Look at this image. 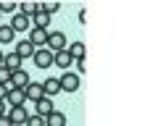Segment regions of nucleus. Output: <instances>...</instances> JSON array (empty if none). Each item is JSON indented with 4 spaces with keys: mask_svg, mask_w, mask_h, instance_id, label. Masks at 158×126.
<instances>
[{
    "mask_svg": "<svg viewBox=\"0 0 158 126\" xmlns=\"http://www.w3.org/2000/svg\"><path fill=\"white\" fill-rule=\"evenodd\" d=\"M58 81H61V92H71L74 95L79 89V74H74V71H66Z\"/></svg>",
    "mask_w": 158,
    "mask_h": 126,
    "instance_id": "nucleus-3",
    "label": "nucleus"
},
{
    "mask_svg": "<svg viewBox=\"0 0 158 126\" xmlns=\"http://www.w3.org/2000/svg\"><path fill=\"white\" fill-rule=\"evenodd\" d=\"M0 16H3V13H0Z\"/></svg>",
    "mask_w": 158,
    "mask_h": 126,
    "instance_id": "nucleus-27",
    "label": "nucleus"
},
{
    "mask_svg": "<svg viewBox=\"0 0 158 126\" xmlns=\"http://www.w3.org/2000/svg\"><path fill=\"white\" fill-rule=\"evenodd\" d=\"M0 66H3V53H0Z\"/></svg>",
    "mask_w": 158,
    "mask_h": 126,
    "instance_id": "nucleus-26",
    "label": "nucleus"
},
{
    "mask_svg": "<svg viewBox=\"0 0 158 126\" xmlns=\"http://www.w3.org/2000/svg\"><path fill=\"white\" fill-rule=\"evenodd\" d=\"M8 26L13 29V32H29L32 29V18H27V16H21V13H13V18H11V24Z\"/></svg>",
    "mask_w": 158,
    "mask_h": 126,
    "instance_id": "nucleus-6",
    "label": "nucleus"
},
{
    "mask_svg": "<svg viewBox=\"0 0 158 126\" xmlns=\"http://www.w3.org/2000/svg\"><path fill=\"white\" fill-rule=\"evenodd\" d=\"M45 126H66V116H63L61 110H53L45 118Z\"/></svg>",
    "mask_w": 158,
    "mask_h": 126,
    "instance_id": "nucleus-18",
    "label": "nucleus"
},
{
    "mask_svg": "<svg viewBox=\"0 0 158 126\" xmlns=\"http://www.w3.org/2000/svg\"><path fill=\"white\" fill-rule=\"evenodd\" d=\"M16 8H19V3H11V0L0 3V13H16Z\"/></svg>",
    "mask_w": 158,
    "mask_h": 126,
    "instance_id": "nucleus-19",
    "label": "nucleus"
},
{
    "mask_svg": "<svg viewBox=\"0 0 158 126\" xmlns=\"http://www.w3.org/2000/svg\"><path fill=\"white\" fill-rule=\"evenodd\" d=\"M29 81H32V79H29V74L24 69H19V71H13V74H11V81H8V84H11L13 89H24Z\"/></svg>",
    "mask_w": 158,
    "mask_h": 126,
    "instance_id": "nucleus-9",
    "label": "nucleus"
},
{
    "mask_svg": "<svg viewBox=\"0 0 158 126\" xmlns=\"http://www.w3.org/2000/svg\"><path fill=\"white\" fill-rule=\"evenodd\" d=\"M13 40H16V32L8 24H0V42L3 45H13Z\"/></svg>",
    "mask_w": 158,
    "mask_h": 126,
    "instance_id": "nucleus-15",
    "label": "nucleus"
},
{
    "mask_svg": "<svg viewBox=\"0 0 158 126\" xmlns=\"http://www.w3.org/2000/svg\"><path fill=\"white\" fill-rule=\"evenodd\" d=\"M45 42H48V32H45V29H37V26L29 29V45H32L34 50H37V47H42Z\"/></svg>",
    "mask_w": 158,
    "mask_h": 126,
    "instance_id": "nucleus-7",
    "label": "nucleus"
},
{
    "mask_svg": "<svg viewBox=\"0 0 158 126\" xmlns=\"http://www.w3.org/2000/svg\"><path fill=\"white\" fill-rule=\"evenodd\" d=\"M24 126H45V118H40V116H29L27 121H24Z\"/></svg>",
    "mask_w": 158,
    "mask_h": 126,
    "instance_id": "nucleus-20",
    "label": "nucleus"
},
{
    "mask_svg": "<svg viewBox=\"0 0 158 126\" xmlns=\"http://www.w3.org/2000/svg\"><path fill=\"white\" fill-rule=\"evenodd\" d=\"M13 53H16V55H19V58L24 61V58H32V55H34V47L29 45V40H21V42H16Z\"/></svg>",
    "mask_w": 158,
    "mask_h": 126,
    "instance_id": "nucleus-12",
    "label": "nucleus"
},
{
    "mask_svg": "<svg viewBox=\"0 0 158 126\" xmlns=\"http://www.w3.org/2000/svg\"><path fill=\"white\" fill-rule=\"evenodd\" d=\"M21 92L27 95V100H32V103H37V100L45 97V89H42V84H40V81H29Z\"/></svg>",
    "mask_w": 158,
    "mask_h": 126,
    "instance_id": "nucleus-5",
    "label": "nucleus"
},
{
    "mask_svg": "<svg viewBox=\"0 0 158 126\" xmlns=\"http://www.w3.org/2000/svg\"><path fill=\"white\" fill-rule=\"evenodd\" d=\"M66 50H69V55H71V61H85V42H74Z\"/></svg>",
    "mask_w": 158,
    "mask_h": 126,
    "instance_id": "nucleus-17",
    "label": "nucleus"
},
{
    "mask_svg": "<svg viewBox=\"0 0 158 126\" xmlns=\"http://www.w3.org/2000/svg\"><path fill=\"white\" fill-rule=\"evenodd\" d=\"M8 97V84H0V100Z\"/></svg>",
    "mask_w": 158,
    "mask_h": 126,
    "instance_id": "nucleus-23",
    "label": "nucleus"
},
{
    "mask_svg": "<svg viewBox=\"0 0 158 126\" xmlns=\"http://www.w3.org/2000/svg\"><path fill=\"white\" fill-rule=\"evenodd\" d=\"M53 110H56V108H53V100L50 97H42V100L34 103V116H40V118H48Z\"/></svg>",
    "mask_w": 158,
    "mask_h": 126,
    "instance_id": "nucleus-8",
    "label": "nucleus"
},
{
    "mask_svg": "<svg viewBox=\"0 0 158 126\" xmlns=\"http://www.w3.org/2000/svg\"><path fill=\"white\" fill-rule=\"evenodd\" d=\"M45 47L50 53H61V50H66V34L63 32H48V42H45Z\"/></svg>",
    "mask_w": 158,
    "mask_h": 126,
    "instance_id": "nucleus-1",
    "label": "nucleus"
},
{
    "mask_svg": "<svg viewBox=\"0 0 158 126\" xmlns=\"http://www.w3.org/2000/svg\"><path fill=\"white\" fill-rule=\"evenodd\" d=\"M8 81H11V71L6 66H0V84H8Z\"/></svg>",
    "mask_w": 158,
    "mask_h": 126,
    "instance_id": "nucleus-21",
    "label": "nucleus"
},
{
    "mask_svg": "<svg viewBox=\"0 0 158 126\" xmlns=\"http://www.w3.org/2000/svg\"><path fill=\"white\" fill-rule=\"evenodd\" d=\"M6 105H11V108H21V105H27V95H24L21 89H8Z\"/></svg>",
    "mask_w": 158,
    "mask_h": 126,
    "instance_id": "nucleus-10",
    "label": "nucleus"
},
{
    "mask_svg": "<svg viewBox=\"0 0 158 126\" xmlns=\"http://www.w3.org/2000/svg\"><path fill=\"white\" fill-rule=\"evenodd\" d=\"M42 89H45V97H50V100H53L58 92H61V81H58L56 76H48V79L42 81Z\"/></svg>",
    "mask_w": 158,
    "mask_h": 126,
    "instance_id": "nucleus-11",
    "label": "nucleus"
},
{
    "mask_svg": "<svg viewBox=\"0 0 158 126\" xmlns=\"http://www.w3.org/2000/svg\"><path fill=\"white\" fill-rule=\"evenodd\" d=\"M8 113V105H6V100H0V116H6Z\"/></svg>",
    "mask_w": 158,
    "mask_h": 126,
    "instance_id": "nucleus-24",
    "label": "nucleus"
},
{
    "mask_svg": "<svg viewBox=\"0 0 158 126\" xmlns=\"http://www.w3.org/2000/svg\"><path fill=\"white\" fill-rule=\"evenodd\" d=\"M8 121H11L13 126H24V121L29 118V110H27V105H21V108H8Z\"/></svg>",
    "mask_w": 158,
    "mask_h": 126,
    "instance_id": "nucleus-4",
    "label": "nucleus"
},
{
    "mask_svg": "<svg viewBox=\"0 0 158 126\" xmlns=\"http://www.w3.org/2000/svg\"><path fill=\"white\" fill-rule=\"evenodd\" d=\"M48 24H50V16H48L45 11H37L32 16V26H37V29H45L48 32Z\"/></svg>",
    "mask_w": 158,
    "mask_h": 126,
    "instance_id": "nucleus-16",
    "label": "nucleus"
},
{
    "mask_svg": "<svg viewBox=\"0 0 158 126\" xmlns=\"http://www.w3.org/2000/svg\"><path fill=\"white\" fill-rule=\"evenodd\" d=\"M32 61H34L37 69H50V66H53V53L48 50V47H37L34 55H32Z\"/></svg>",
    "mask_w": 158,
    "mask_h": 126,
    "instance_id": "nucleus-2",
    "label": "nucleus"
},
{
    "mask_svg": "<svg viewBox=\"0 0 158 126\" xmlns=\"http://www.w3.org/2000/svg\"><path fill=\"white\" fill-rule=\"evenodd\" d=\"M0 126H13V124L8 121V116H0Z\"/></svg>",
    "mask_w": 158,
    "mask_h": 126,
    "instance_id": "nucleus-25",
    "label": "nucleus"
},
{
    "mask_svg": "<svg viewBox=\"0 0 158 126\" xmlns=\"http://www.w3.org/2000/svg\"><path fill=\"white\" fill-rule=\"evenodd\" d=\"M71 66H77V71H79V74H85V71H87V66H85V61H74Z\"/></svg>",
    "mask_w": 158,
    "mask_h": 126,
    "instance_id": "nucleus-22",
    "label": "nucleus"
},
{
    "mask_svg": "<svg viewBox=\"0 0 158 126\" xmlns=\"http://www.w3.org/2000/svg\"><path fill=\"white\" fill-rule=\"evenodd\" d=\"M71 55H69V50H61V53H53V66H58V69H69L71 66Z\"/></svg>",
    "mask_w": 158,
    "mask_h": 126,
    "instance_id": "nucleus-13",
    "label": "nucleus"
},
{
    "mask_svg": "<svg viewBox=\"0 0 158 126\" xmlns=\"http://www.w3.org/2000/svg\"><path fill=\"white\" fill-rule=\"evenodd\" d=\"M3 66H6V69L13 74V71L21 69V58H19L16 53H8V55H3Z\"/></svg>",
    "mask_w": 158,
    "mask_h": 126,
    "instance_id": "nucleus-14",
    "label": "nucleus"
}]
</instances>
